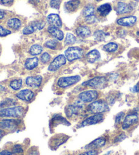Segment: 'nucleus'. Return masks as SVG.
Masks as SVG:
<instances>
[{"label": "nucleus", "mask_w": 139, "mask_h": 155, "mask_svg": "<svg viewBox=\"0 0 139 155\" xmlns=\"http://www.w3.org/2000/svg\"><path fill=\"white\" fill-rule=\"evenodd\" d=\"M80 80L81 77L79 76L62 77L58 80L57 85L60 88H67L79 82Z\"/></svg>", "instance_id": "obj_6"}, {"label": "nucleus", "mask_w": 139, "mask_h": 155, "mask_svg": "<svg viewBox=\"0 0 139 155\" xmlns=\"http://www.w3.org/2000/svg\"><path fill=\"white\" fill-rule=\"evenodd\" d=\"M83 107V102L81 100L75 102L73 105H69L65 108V113L67 117L71 118L79 115L82 112Z\"/></svg>", "instance_id": "obj_4"}, {"label": "nucleus", "mask_w": 139, "mask_h": 155, "mask_svg": "<svg viewBox=\"0 0 139 155\" xmlns=\"http://www.w3.org/2000/svg\"><path fill=\"white\" fill-rule=\"evenodd\" d=\"M94 12H95V8L92 5H88L86 6L84 10H83V16H85L86 18L89 17V16H94Z\"/></svg>", "instance_id": "obj_29"}, {"label": "nucleus", "mask_w": 139, "mask_h": 155, "mask_svg": "<svg viewBox=\"0 0 139 155\" xmlns=\"http://www.w3.org/2000/svg\"><path fill=\"white\" fill-rule=\"evenodd\" d=\"M48 31L51 34L52 36L57 39L58 40H63L64 38V34L63 31L59 29V28L55 27H49L48 29Z\"/></svg>", "instance_id": "obj_22"}, {"label": "nucleus", "mask_w": 139, "mask_h": 155, "mask_svg": "<svg viewBox=\"0 0 139 155\" xmlns=\"http://www.w3.org/2000/svg\"><path fill=\"white\" fill-rule=\"evenodd\" d=\"M50 54L48 53V52H44V53L41 55V61L42 63H44V64H46V63L49 62V61L50 60Z\"/></svg>", "instance_id": "obj_36"}, {"label": "nucleus", "mask_w": 139, "mask_h": 155, "mask_svg": "<svg viewBox=\"0 0 139 155\" xmlns=\"http://www.w3.org/2000/svg\"><path fill=\"white\" fill-rule=\"evenodd\" d=\"M138 119L139 118L137 113L132 112L127 114L124 119L123 123H122V129L126 130L130 128L132 126L138 123Z\"/></svg>", "instance_id": "obj_9"}, {"label": "nucleus", "mask_w": 139, "mask_h": 155, "mask_svg": "<svg viewBox=\"0 0 139 155\" xmlns=\"http://www.w3.org/2000/svg\"><path fill=\"white\" fill-rule=\"evenodd\" d=\"M83 51L79 47H69L65 52V56L69 61H73L75 60L82 58Z\"/></svg>", "instance_id": "obj_5"}, {"label": "nucleus", "mask_w": 139, "mask_h": 155, "mask_svg": "<svg viewBox=\"0 0 139 155\" xmlns=\"http://www.w3.org/2000/svg\"><path fill=\"white\" fill-rule=\"evenodd\" d=\"M20 121L17 119H5L0 122V129L15 130L18 126Z\"/></svg>", "instance_id": "obj_11"}, {"label": "nucleus", "mask_w": 139, "mask_h": 155, "mask_svg": "<svg viewBox=\"0 0 139 155\" xmlns=\"http://www.w3.org/2000/svg\"><path fill=\"white\" fill-rule=\"evenodd\" d=\"M24 109L21 106L10 107L0 111V117L1 118H20L24 114Z\"/></svg>", "instance_id": "obj_2"}, {"label": "nucleus", "mask_w": 139, "mask_h": 155, "mask_svg": "<svg viewBox=\"0 0 139 155\" xmlns=\"http://www.w3.org/2000/svg\"><path fill=\"white\" fill-rule=\"evenodd\" d=\"M68 139L69 137L65 135H57L52 138L50 142V147L52 148L57 149L60 146L65 143Z\"/></svg>", "instance_id": "obj_12"}, {"label": "nucleus", "mask_w": 139, "mask_h": 155, "mask_svg": "<svg viewBox=\"0 0 139 155\" xmlns=\"http://www.w3.org/2000/svg\"><path fill=\"white\" fill-rule=\"evenodd\" d=\"M104 115L103 114H92L89 117L84 119L82 123L80 124V127H87L90 125H94V124L100 123L101 121L103 120Z\"/></svg>", "instance_id": "obj_8"}, {"label": "nucleus", "mask_w": 139, "mask_h": 155, "mask_svg": "<svg viewBox=\"0 0 139 155\" xmlns=\"http://www.w3.org/2000/svg\"><path fill=\"white\" fill-rule=\"evenodd\" d=\"M0 155H13V153L8 150H3L0 152Z\"/></svg>", "instance_id": "obj_46"}, {"label": "nucleus", "mask_w": 139, "mask_h": 155, "mask_svg": "<svg viewBox=\"0 0 139 155\" xmlns=\"http://www.w3.org/2000/svg\"><path fill=\"white\" fill-rule=\"evenodd\" d=\"M76 38L73 34H69V33H68V34H66L65 40V43L66 44V45L73 44L76 43Z\"/></svg>", "instance_id": "obj_33"}, {"label": "nucleus", "mask_w": 139, "mask_h": 155, "mask_svg": "<svg viewBox=\"0 0 139 155\" xmlns=\"http://www.w3.org/2000/svg\"><path fill=\"white\" fill-rule=\"evenodd\" d=\"M32 25L34 27L35 30H40L44 28V26H45V23H43V22H34V23L32 24Z\"/></svg>", "instance_id": "obj_39"}, {"label": "nucleus", "mask_w": 139, "mask_h": 155, "mask_svg": "<svg viewBox=\"0 0 139 155\" xmlns=\"http://www.w3.org/2000/svg\"><path fill=\"white\" fill-rule=\"evenodd\" d=\"M25 82L28 87L31 88H38L40 87L41 82H42V76L40 75L29 76L26 78Z\"/></svg>", "instance_id": "obj_13"}, {"label": "nucleus", "mask_w": 139, "mask_h": 155, "mask_svg": "<svg viewBox=\"0 0 139 155\" xmlns=\"http://www.w3.org/2000/svg\"><path fill=\"white\" fill-rule=\"evenodd\" d=\"M23 84V80L21 79L13 80L10 83V87L15 91H18L20 89Z\"/></svg>", "instance_id": "obj_30"}, {"label": "nucleus", "mask_w": 139, "mask_h": 155, "mask_svg": "<svg viewBox=\"0 0 139 155\" xmlns=\"http://www.w3.org/2000/svg\"><path fill=\"white\" fill-rule=\"evenodd\" d=\"M66 58L63 54H60L57 56L52 61L48 67V70L50 71H55L60 69L62 66L66 64Z\"/></svg>", "instance_id": "obj_10"}, {"label": "nucleus", "mask_w": 139, "mask_h": 155, "mask_svg": "<svg viewBox=\"0 0 139 155\" xmlns=\"http://www.w3.org/2000/svg\"><path fill=\"white\" fill-rule=\"evenodd\" d=\"M58 124H65V125H67V126L70 125V123H69V121L66 120V119L63 117V116H57L52 118L51 120V124H52L53 127H54Z\"/></svg>", "instance_id": "obj_24"}, {"label": "nucleus", "mask_w": 139, "mask_h": 155, "mask_svg": "<svg viewBox=\"0 0 139 155\" xmlns=\"http://www.w3.org/2000/svg\"><path fill=\"white\" fill-rule=\"evenodd\" d=\"M99 97V93L95 90H88L79 93V99L83 103H92L96 100Z\"/></svg>", "instance_id": "obj_7"}, {"label": "nucleus", "mask_w": 139, "mask_h": 155, "mask_svg": "<svg viewBox=\"0 0 139 155\" xmlns=\"http://www.w3.org/2000/svg\"><path fill=\"white\" fill-rule=\"evenodd\" d=\"M134 1H139V0H134Z\"/></svg>", "instance_id": "obj_53"}, {"label": "nucleus", "mask_w": 139, "mask_h": 155, "mask_svg": "<svg viewBox=\"0 0 139 155\" xmlns=\"http://www.w3.org/2000/svg\"><path fill=\"white\" fill-rule=\"evenodd\" d=\"M96 1H97V2H100V1H101V0H96Z\"/></svg>", "instance_id": "obj_52"}, {"label": "nucleus", "mask_w": 139, "mask_h": 155, "mask_svg": "<svg viewBox=\"0 0 139 155\" xmlns=\"http://www.w3.org/2000/svg\"><path fill=\"white\" fill-rule=\"evenodd\" d=\"M23 148L20 144H16L13 146L12 153L15 154H21L23 153Z\"/></svg>", "instance_id": "obj_35"}, {"label": "nucleus", "mask_w": 139, "mask_h": 155, "mask_svg": "<svg viewBox=\"0 0 139 155\" xmlns=\"http://www.w3.org/2000/svg\"><path fill=\"white\" fill-rule=\"evenodd\" d=\"M86 58L89 63H94L100 59L101 54L97 50H92V51L89 52L88 54H86Z\"/></svg>", "instance_id": "obj_18"}, {"label": "nucleus", "mask_w": 139, "mask_h": 155, "mask_svg": "<svg viewBox=\"0 0 139 155\" xmlns=\"http://www.w3.org/2000/svg\"><path fill=\"white\" fill-rule=\"evenodd\" d=\"M127 137V135L124 134V133H121L120 134L117 135V136L115 137V139L113 140L114 143H118L120 142L121 141H123L124 140L126 139Z\"/></svg>", "instance_id": "obj_38"}, {"label": "nucleus", "mask_w": 139, "mask_h": 155, "mask_svg": "<svg viewBox=\"0 0 139 155\" xmlns=\"http://www.w3.org/2000/svg\"><path fill=\"white\" fill-rule=\"evenodd\" d=\"M11 34V31L9 30L4 29L2 26L0 25V37L6 36V35Z\"/></svg>", "instance_id": "obj_40"}, {"label": "nucleus", "mask_w": 139, "mask_h": 155, "mask_svg": "<svg viewBox=\"0 0 139 155\" xmlns=\"http://www.w3.org/2000/svg\"><path fill=\"white\" fill-rule=\"evenodd\" d=\"M87 111L92 114H103L109 110V105L106 101L102 100L94 101L88 105Z\"/></svg>", "instance_id": "obj_1"}, {"label": "nucleus", "mask_w": 139, "mask_h": 155, "mask_svg": "<svg viewBox=\"0 0 139 155\" xmlns=\"http://www.w3.org/2000/svg\"><path fill=\"white\" fill-rule=\"evenodd\" d=\"M35 31V28L31 25H29L26 27H24L23 31V33L24 35H29V34H33V33Z\"/></svg>", "instance_id": "obj_37"}, {"label": "nucleus", "mask_w": 139, "mask_h": 155, "mask_svg": "<svg viewBox=\"0 0 139 155\" xmlns=\"http://www.w3.org/2000/svg\"><path fill=\"white\" fill-rule=\"evenodd\" d=\"M29 155H38V152H37V150H31L30 151Z\"/></svg>", "instance_id": "obj_47"}, {"label": "nucleus", "mask_w": 139, "mask_h": 155, "mask_svg": "<svg viewBox=\"0 0 139 155\" xmlns=\"http://www.w3.org/2000/svg\"><path fill=\"white\" fill-rule=\"evenodd\" d=\"M44 45H45V46L47 47V48H48L50 49L55 50L57 49L58 43V41L55 40H50L48 41H47Z\"/></svg>", "instance_id": "obj_32"}, {"label": "nucleus", "mask_w": 139, "mask_h": 155, "mask_svg": "<svg viewBox=\"0 0 139 155\" xmlns=\"http://www.w3.org/2000/svg\"><path fill=\"white\" fill-rule=\"evenodd\" d=\"M107 79L104 76H96L88 81L83 83V85L88 86L94 89H102L106 87L107 84Z\"/></svg>", "instance_id": "obj_3"}, {"label": "nucleus", "mask_w": 139, "mask_h": 155, "mask_svg": "<svg viewBox=\"0 0 139 155\" xmlns=\"http://www.w3.org/2000/svg\"><path fill=\"white\" fill-rule=\"evenodd\" d=\"M60 0H51L50 2V6L55 9H58L60 7Z\"/></svg>", "instance_id": "obj_42"}, {"label": "nucleus", "mask_w": 139, "mask_h": 155, "mask_svg": "<svg viewBox=\"0 0 139 155\" xmlns=\"http://www.w3.org/2000/svg\"><path fill=\"white\" fill-rule=\"evenodd\" d=\"M132 10V8L131 5L127 4L124 2H119L118 4V6L116 8V11L119 15H124V14L129 13Z\"/></svg>", "instance_id": "obj_19"}, {"label": "nucleus", "mask_w": 139, "mask_h": 155, "mask_svg": "<svg viewBox=\"0 0 139 155\" xmlns=\"http://www.w3.org/2000/svg\"><path fill=\"white\" fill-rule=\"evenodd\" d=\"M15 104V100H13L12 99H6L5 100L0 102V111H2V110L8 108L10 107V106H12L13 105Z\"/></svg>", "instance_id": "obj_28"}, {"label": "nucleus", "mask_w": 139, "mask_h": 155, "mask_svg": "<svg viewBox=\"0 0 139 155\" xmlns=\"http://www.w3.org/2000/svg\"><path fill=\"white\" fill-rule=\"evenodd\" d=\"M106 143L107 140L105 137H99L86 146V148L89 149V150H96V149L98 148L103 147V146H105V144H106Z\"/></svg>", "instance_id": "obj_14"}, {"label": "nucleus", "mask_w": 139, "mask_h": 155, "mask_svg": "<svg viewBox=\"0 0 139 155\" xmlns=\"http://www.w3.org/2000/svg\"><path fill=\"white\" fill-rule=\"evenodd\" d=\"M124 116H125V113L124 112H119V114H117L115 116V123H121V121L124 119Z\"/></svg>", "instance_id": "obj_41"}, {"label": "nucleus", "mask_w": 139, "mask_h": 155, "mask_svg": "<svg viewBox=\"0 0 139 155\" xmlns=\"http://www.w3.org/2000/svg\"><path fill=\"white\" fill-rule=\"evenodd\" d=\"M39 1H40V0H30V2H31L32 4H37V3L39 2Z\"/></svg>", "instance_id": "obj_50"}, {"label": "nucleus", "mask_w": 139, "mask_h": 155, "mask_svg": "<svg viewBox=\"0 0 139 155\" xmlns=\"http://www.w3.org/2000/svg\"><path fill=\"white\" fill-rule=\"evenodd\" d=\"M8 26L11 29L17 30L21 28V21L18 18H11L7 23Z\"/></svg>", "instance_id": "obj_26"}, {"label": "nucleus", "mask_w": 139, "mask_h": 155, "mask_svg": "<svg viewBox=\"0 0 139 155\" xmlns=\"http://www.w3.org/2000/svg\"><path fill=\"white\" fill-rule=\"evenodd\" d=\"M99 154V152L96 150H90L88 151L84 152V153H82L79 154V155H97Z\"/></svg>", "instance_id": "obj_43"}, {"label": "nucleus", "mask_w": 139, "mask_h": 155, "mask_svg": "<svg viewBox=\"0 0 139 155\" xmlns=\"http://www.w3.org/2000/svg\"><path fill=\"white\" fill-rule=\"evenodd\" d=\"M39 59L37 57H31L27 59L24 63V67L28 70H32L37 67Z\"/></svg>", "instance_id": "obj_23"}, {"label": "nucleus", "mask_w": 139, "mask_h": 155, "mask_svg": "<svg viewBox=\"0 0 139 155\" xmlns=\"http://www.w3.org/2000/svg\"><path fill=\"white\" fill-rule=\"evenodd\" d=\"M4 135H5V132L4 130L0 129V140H1V139L3 137H4Z\"/></svg>", "instance_id": "obj_48"}, {"label": "nucleus", "mask_w": 139, "mask_h": 155, "mask_svg": "<svg viewBox=\"0 0 139 155\" xmlns=\"http://www.w3.org/2000/svg\"><path fill=\"white\" fill-rule=\"evenodd\" d=\"M97 10H98L101 16H106L109 15L111 11V6L109 4H105L103 5H101Z\"/></svg>", "instance_id": "obj_25"}, {"label": "nucleus", "mask_w": 139, "mask_h": 155, "mask_svg": "<svg viewBox=\"0 0 139 155\" xmlns=\"http://www.w3.org/2000/svg\"><path fill=\"white\" fill-rule=\"evenodd\" d=\"M5 12L3 10H0V19H2L4 17Z\"/></svg>", "instance_id": "obj_49"}, {"label": "nucleus", "mask_w": 139, "mask_h": 155, "mask_svg": "<svg viewBox=\"0 0 139 155\" xmlns=\"http://www.w3.org/2000/svg\"><path fill=\"white\" fill-rule=\"evenodd\" d=\"M43 48L39 44H34L33 45L29 50L30 54L33 55V56H37V55L40 54L42 52Z\"/></svg>", "instance_id": "obj_27"}, {"label": "nucleus", "mask_w": 139, "mask_h": 155, "mask_svg": "<svg viewBox=\"0 0 139 155\" xmlns=\"http://www.w3.org/2000/svg\"><path fill=\"white\" fill-rule=\"evenodd\" d=\"M14 0H1V2L4 5H9L13 2Z\"/></svg>", "instance_id": "obj_45"}, {"label": "nucleus", "mask_w": 139, "mask_h": 155, "mask_svg": "<svg viewBox=\"0 0 139 155\" xmlns=\"http://www.w3.org/2000/svg\"><path fill=\"white\" fill-rule=\"evenodd\" d=\"M16 97L21 100L24 101H31L35 97V93L29 89H24L16 94Z\"/></svg>", "instance_id": "obj_15"}, {"label": "nucleus", "mask_w": 139, "mask_h": 155, "mask_svg": "<svg viewBox=\"0 0 139 155\" xmlns=\"http://www.w3.org/2000/svg\"><path fill=\"white\" fill-rule=\"evenodd\" d=\"M106 34L102 31H96L94 33V38L97 41H102L106 38Z\"/></svg>", "instance_id": "obj_34"}, {"label": "nucleus", "mask_w": 139, "mask_h": 155, "mask_svg": "<svg viewBox=\"0 0 139 155\" xmlns=\"http://www.w3.org/2000/svg\"><path fill=\"white\" fill-rule=\"evenodd\" d=\"M137 22V17L134 16H129L126 17L121 18L118 20V24L121 26L131 27Z\"/></svg>", "instance_id": "obj_16"}, {"label": "nucleus", "mask_w": 139, "mask_h": 155, "mask_svg": "<svg viewBox=\"0 0 139 155\" xmlns=\"http://www.w3.org/2000/svg\"><path fill=\"white\" fill-rule=\"evenodd\" d=\"M80 4L79 0H70L67 2L65 5V10L68 12H74L78 9Z\"/></svg>", "instance_id": "obj_20"}, {"label": "nucleus", "mask_w": 139, "mask_h": 155, "mask_svg": "<svg viewBox=\"0 0 139 155\" xmlns=\"http://www.w3.org/2000/svg\"><path fill=\"white\" fill-rule=\"evenodd\" d=\"M47 21L52 27H55L57 28H60L62 27V21L60 16L57 14H51L48 16Z\"/></svg>", "instance_id": "obj_17"}, {"label": "nucleus", "mask_w": 139, "mask_h": 155, "mask_svg": "<svg viewBox=\"0 0 139 155\" xmlns=\"http://www.w3.org/2000/svg\"><path fill=\"white\" fill-rule=\"evenodd\" d=\"M86 22L89 24H93L96 22V18L94 16H91L87 17L86 19Z\"/></svg>", "instance_id": "obj_44"}, {"label": "nucleus", "mask_w": 139, "mask_h": 155, "mask_svg": "<svg viewBox=\"0 0 139 155\" xmlns=\"http://www.w3.org/2000/svg\"><path fill=\"white\" fill-rule=\"evenodd\" d=\"M5 90V88L4 87H3L2 85H0V93H1L2 92H3Z\"/></svg>", "instance_id": "obj_51"}, {"label": "nucleus", "mask_w": 139, "mask_h": 155, "mask_svg": "<svg viewBox=\"0 0 139 155\" xmlns=\"http://www.w3.org/2000/svg\"><path fill=\"white\" fill-rule=\"evenodd\" d=\"M76 34L80 38H86L91 35V31L87 26H79L76 29Z\"/></svg>", "instance_id": "obj_21"}, {"label": "nucleus", "mask_w": 139, "mask_h": 155, "mask_svg": "<svg viewBox=\"0 0 139 155\" xmlns=\"http://www.w3.org/2000/svg\"><path fill=\"white\" fill-rule=\"evenodd\" d=\"M103 48L105 51L109 52H115L118 48V44L114 43V42H110L107 44L106 45H105Z\"/></svg>", "instance_id": "obj_31"}]
</instances>
